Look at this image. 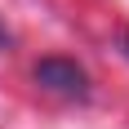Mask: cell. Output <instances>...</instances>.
Wrapping results in <instances>:
<instances>
[{"label": "cell", "instance_id": "cell-2", "mask_svg": "<svg viewBox=\"0 0 129 129\" xmlns=\"http://www.w3.org/2000/svg\"><path fill=\"white\" fill-rule=\"evenodd\" d=\"M0 49H9V31H5V22H0Z\"/></svg>", "mask_w": 129, "mask_h": 129}, {"label": "cell", "instance_id": "cell-3", "mask_svg": "<svg viewBox=\"0 0 129 129\" xmlns=\"http://www.w3.org/2000/svg\"><path fill=\"white\" fill-rule=\"evenodd\" d=\"M125 53H129V31H125Z\"/></svg>", "mask_w": 129, "mask_h": 129}, {"label": "cell", "instance_id": "cell-1", "mask_svg": "<svg viewBox=\"0 0 129 129\" xmlns=\"http://www.w3.org/2000/svg\"><path fill=\"white\" fill-rule=\"evenodd\" d=\"M36 85H45L58 98H89V76L71 58H40L36 62Z\"/></svg>", "mask_w": 129, "mask_h": 129}]
</instances>
